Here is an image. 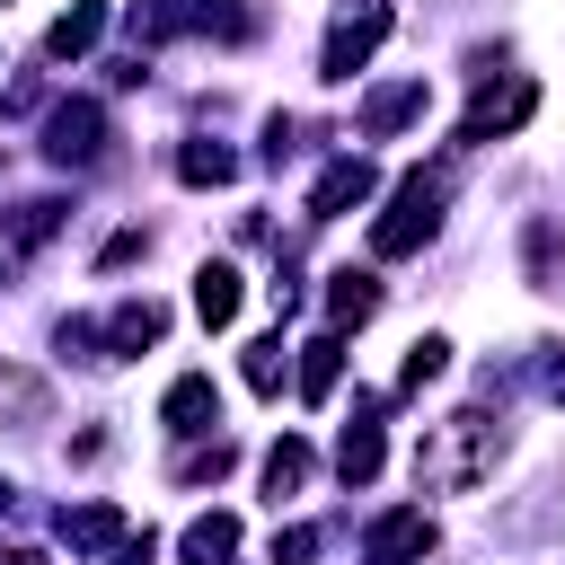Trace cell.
Returning <instances> with one entry per match:
<instances>
[{
    "label": "cell",
    "mask_w": 565,
    "mask_h": 565,
    "mask_svg": "<svg viewBox=\"0 0 565 565\" xmlns=\"http://www.w3.org/2000/svg\"><path fill=\"white\" fill-rule=\"evenodd\" d=\"M494 450H503V433L468 406V415H450V424L424 433V450H415V486H433V494H468V486L494 468Z\"/></svg>",
    "instance_id": "1"
},
{
    "label": "cell",
    "mask_w": 565,
    "mask_h": 565,
    "mask_svg": "<svg viewBox=\"0 0 565 565\" xmlns=\"http://www.w3.org/2000/svg\"><path fill=\"white\" fill-rule=\"evenodd\" d=\"M441 203H450V177L441 168H406L397 194H388V212L371 221V256H415L441 230Z\"/></svg>",
    "instance_id": "2"
},
{
    "label": "cell",
    "mask_w": 565,
    "mask_h": 565,
    "mask_svg": "<svg viewBox=\"0 0 565 565\" xmlns=\"http://www.w3.org/2000/svg\"><path fill=\"white\" fill-rule=\"evenodd\" d=\"M132 35L141 44H168V35H221V44H238L247 35V9L238 0H141L132 9Z\"/></svg>",
    "instance_id": "3"
},
{
    "label": "cell",
    "mask_w": 565,
    "mask_h": 565,
    "mask_svg": "<svg viewBox=\"0 0 565 565\" xmlns=\"http://www.w3.org/2000/svg\"><path fill=\"white\" fill-rule=\"evenodd\" d=\"M388 35V0H344L335 26H327V53H318V79H353Z\"/></svg>",
    "instance_id": "4"
},
{
    "label": "cell",
    "mask_w": 565,
    "mask_h": 565,
    "mask_svg": "<svg viewBox=\"0 0 565 565\" xmlns=\"http://www.w3.org/2000/svg\"><path fill=\"white\" fill-rule=\"evenodd\" d=\"M97 150H106V106L97 97H71V106L44 115V159L53 168H88Z\"/></svg>",
    "instance_id": "5"
},
{
    "label": "cell",
    "mask_w": 565,
    "mask_h": 565,
    "mask_svg": "<svg viewBox=\"0 0 565 565\" xmlns=\"http://www.w3.org/2000/svg\"><path fill=\"white\" fill-rule=\"evenodd\" d=\"M530 106H539V88H530V79L477 88V106L459 115V141H494V132H521V124H530Z\"/></svg>",
    "instance_id": "6"
},
{
    "label": "cell",
    "mask_w": 565,
    "mask_h": 565,
    "mask_svg": "<svg viewBox=\"0 0 565 565\" xmlns=\"http://www.w3.org/2000/svg\"><path fill=\"white\" fill-rule=\"evenodd\" d=\"M415 556H433V512H424V503L380 512V521H371V565H415Z\"/></svg>",
    "instance_id": "7"
},
{
    "label": "cell",
    "mask_w": 565,
    "mask_h": 565,
    "mask_svg": "<svg viewBox=\"0 0 565 565\" xmlns=\"http://www.w3.org/2000/svg\"><path fill=\"white\" fill-rule=\"evenodd\" d=\"M380 194V177H371V159H335L318 185H309V221H335V212H362Z\"/></svg>",
    "instance_id": "8"
},
{
    "label": "cell",
    "mask_w": 565,
    "mask_h": 565,
    "mask_svg": "<svg viewBox=\"0 0 565 565\" xmlns=\"http://www.w3.org/2000/svg\"><path fill=\"white\" fill-rule=\"evenodd\" d=\"M53 530H62V547H71V556H115V547L132 539L115 503H71V512H62Z\"/></svg>",
    "instance_id": "9"
},
{
    "label": "cell",
    "mask_w": 565,
    "mask_h": 565,
    "mask_svg": "<svg viewBox=\"0 0 565 565\" xmlns=\"http://www.w3.org/2000/svg\"><path fill=\"white\" fill-rule=\"evenodd\" d=\"M159 424H168V433H185V441H194V433H212V424H221V388H212L203 371H185V380L159 397Z\"/></svg>",
    "instance_id": "10"
},
{
    "label": "cell",
    "mask_w": 565,
    "mask_h": 565,
    "mask_svg": "<svg viewBox=\"0 0 565 565\" xmlns=\"http://www.w3.org/2000/svg\"><path fill=\"white\" fill-rule=\"evenodd\" d=\"M380 459H388V441H380V415H371V397L353 406V424L335 433V468H344V486H371L380 477Z\"/></svg>",
    "instance_id": "11"
},
{
    "label": "cell",
    "mask_w": 565,
    "mask_h": 565,
    "mask_svg": "<svg viewBox=\"0 0 565 565\" xmlns=\"http://www.w3.org/2000/svg\"><path fill=\"white\" fill-rule=\"evenodd\" d=\"M159 335H168V309H159V300H124V309L97 327L106 362H115V353H141V344H159Z\"/></svg>",
    "instance_id": "12"
},
{
    "label": "cell",
    "mask_w": 565,
    "mask_h": 565,
    "mask_svg": "<svg viewBox=\"0 0 565 565\" xmlns=\"http://www.w3.org/2000/svg\"><path fill=\"white\" fill-rule=\"evenodd\" d=\"M97 35H106V0H71V9L44 26V53H53V62H79Z\"/></svg>",
    "instance_id": "13"
},
{
    "label": "cell",
    "mask_w": 565,
    "mask_h": 565,
    "mask_svg": "<svg viewBox=\"0 0 565 565\" xmlns=\"http://www.w3.org/2000/svg\"><path fill=\"white\" fill-rule=\"evenodd\" d=\"M238 300H247L238 265H221V256H212V265L194 274V318H203V327H230V318H238Z\"/></svg>",
    "instance_id": "14"
},
{
    "label": "cell",
    "mask_w": 565,
    "mask_h": 565,
    "mask_svg": "<svg viewBox=\"0 0 565 565\" xmlns=\"http://www.w3.org/2000/svg\"><path fill=\"white\" fill-rule=\"evenodd\" d=\"M335 380H344V335L327 327V335H309V344H300V397H309V406H327V397H335Z\"/></svg>",
    "instance_id": "15"
},
{
    "label": "cell",
    "mask_w": 565,
    "mask_h": 565,
    "mask_svg": "<svg viewBox=\"0 0 565 565\" xmlns=\"http://www.w3.org/2000/svg\"><path fill=\"white\" fill-rule=\"evenodd\" d=\"M177 556H185V565H230V556H238V521H230V512H203V521H185Z\"/></svg>",
    "instance_id": "16"
},
{
    "label": "cell",
    "mask_w": 565,
    "mask_h": 565,
    "mask_svg": "<svg viewBox=\"0 0 565 565\" xmlns=\"http://www.w3.org/2000/svg\"><path fill=\"white\" fill-rule=\"evenodd\" d=\"M406 115H424V79H397V88L362 97V132H371V141H380V132H397Z\"/></svg>",
    "instance_id": "17"
},
{
    "label": "cell",
    "mask_w": 565,
    "mask_h": 565,
    "mask_svg": "<svg viewBox=\"0 0 565 565\" xmlns=\"http://www.w3.org/2000/svg\"><path fill=\"white\" fill-rule=\"evenodd\" d=\"M371 309H380V282H371V274H353V265L327 274V318H335V327H362Z\"/></svg>",
    "instance_id": "18"
},
{
    "label": "cell",
    "mask_w": 565,
    "mask_h": 565,
    "mask_svg": "<svg viewBox=\"0 0 565 565\" xmlns=\"http://www.w3.org/2000/svg\"><path fill=\"white\" fill-rule=\"evenodd\" d=\"M177 177H185V185H230V177H238V150H221V141H185V150H177Z\"/></svg>",
    "instance_id": "19"
},
{
    "label": "cell",
    "mask_w": 565,
    "mask_h": 565,
    "mask_svg": "<svg viewBox=\"0 0 565 565\" xmlns=\"http://www.w3.org/2000/svg\"><path fill=\"white\" fill-rule=\"evenodd\" d=\"M300 486H309V441H291V433H282V441L265 450V494L282 503V494H300Z\"/></svg>",
    "instance_id": "20"
},
{
    "label": "cell",
    "mask_w": 565,
    "mask_h": 565,
    "mask_svg": "<svg viewBox=\"0 0 565 565\" xmlns=\"http://www.w3.org/2000/svg\"><path fill=\"white\" fill-rule=\"evenodd\" d=\"M53 230H62V194H35V203L9 212V238H18V247H44Z\"/></svg>",
    "instance_id": "21"
},
{
    "label": "cell",
    "mask_w": 565,
    "mask_h": 565,
    "mask_svg": "<svg viewBox=\"0 0 565 565\" xmlns=\"http://www.w3.org/2000/svg\"><path fill=\"white\" fill-rule=\"evenodd\" d=\"M282 371H291L282 335H256V344H247V388H256V397H282Z\"/></svg>",
    "instance_id": "22"
},
{
    "label": "cell",
    "mask_w": 565,
    "mask_h": 565,
    "mask_svg": "<svg viewBox=\"0 0 565 565\" xmlns=\"http://www.w3.org/2000/svg\"><path fill=\"white\" fill-rule=\"evenodd\" d=\"M441 371H450V344H441V335H415V344H406L397 388H424V380H441Z\"/></svg>",
    "instance_id": "23"
},
{
    "label": "cell",
    "mask_w": 565,
    "mask_h": 565,
    "mask_svg": "<svg viewBox=\"0 0 565 565\" xmlns=\"http://www.w3.org/2000/svg\"><path fill=\"white\" fill-rule=\"evenodd\" d=\"M230 459H238V450L212 433V450H185V459H177V477H185V486H212V477H230Z\"/></svg>",
    "instance_id": "24"
},
{
    "label": "cell",
    "mask_w": 565,
    "mask_h": 565,
    "mask_svg": "<svg viewBox=\"0 0 565 565\" xmlns=\"http://www.w3.org/2000/svg\"><path fill=\"white\" fill-rule=\"evenodd\" d=\"M309 556H318V530H309V521L274 530V565H309Z\"/></svg>",
    "instance_id": "25"
},
{
    "label": "cell",
    "mask_w": 565,
    "mask_h": 565,
    "mask_svg": "<svg viewBox=\"0 0 565 565\" xmlns=\"http://www.w3.org/2000/svg\"><path fill=\"white\" fill-rule=\"evenodd\" d=\"M150 556H159V539H150V530H132V539H124L106 565H150Z\"/></svg>",
    "instance_id": "26"
},
{
    "label": "cell",
    "mask_w": 565,
    "mask_h": 565,
    "mask_svg": "<svg viewBox=\"0 0 565 565\" xmlns=\"http://www.w3.org/2000/svg\"><path fill=\"white\" fill-rule=\"evenodd\" d=\"M0 565H53L44 547H0Z\"/></svg>",
    "instance_id": "27"
},
{
    "label": "cell",
    "mask_w": 565,
    "mask_h": 565,
    "mask_svg": "<svg viewBox=\"0 0 565 565\" xmlns=\"http://www.w3.org/2000/svg\"><path fill=\"white\" fill-rule=\"evenodd\" d=\"M0 512H9V486H0Z\"/></svg>",
    "instance_id": "28"
}]
</instances>
